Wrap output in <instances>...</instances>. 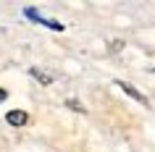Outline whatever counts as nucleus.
<instances>
[{
  "instance_id": "obj_1",
  "label": "nucleus",
  "mask_w": 155,
  "mask_h": 152,
  "mask_svg": "<svg viewBox=\"0 0 155 152\" xmlns=\"http://www.w3.org/2000/svg\"><path fill=\"white\" fill-rule=\"evenodd\" d=\"M29 73L40 81L42 87H50V84L55 81V73H53V71H45V68H37V66H32V68H29Z\"/></svg>"
},
{
  "instance_id": "obj_2",
  "label": "nucleus",
  "mask_w": 155,
  "mask_h": 152,
  "mask_svg": "<svg viewBox=\"0 0 155 152\" xmlns=\"http://www.w3.org/2000/svg\"><path fill=\"white\" fill-rule=\"evenodd\" d=\"M116 87H121V89H124V92H126V95H129V97H131V100H137V102H139V105H147V97H145V95H142V92H139V89H137V87H131L129 81H116Z\"/></svg>"
},
{
  "instance_id": "obj_3",
  "label": "nucleus",
  "mask_w": 155,
  "mask_h": 152,
  "mask_svg": "<svg viewBox=\"0 0 155 152\" xmlns=\"http://www.w3.org/2000/svg\"><path fill=\"white\" fill-rule=\"evenodd\" d=\"M5 121H8L11 126H24L26 121H29V115H26L24 110H11L8 115H5Z\"/></svg>"
},
{
  "instance_id": "obj_4",
  "label": "nucleus",
  "mask_w": 155,
  "mask_h": 152,
  "mask_svg": "<svg viewBox=\"0 0 155 152\" xmlns=\"http://www.w3.org/2000/svg\"><path fill=\"white\" fill-rule=\"evenodd\" d=\"M121 47H124V40H113L108 50H110V53H121Z\"/></svg>"
},
{
  "instance_id": "obj_5",
  "label": "nucleus",
  "mask_w": 155,
  "mask_h": 152,
  "mask_svg": "<svg viewBox=\"0 0 155 152\" xmlns=\"http://www.w3.org/2000/svg\"><path fill=\"white\" fill-rule=\"evenodd\" d=\"M68 108H71V110H84V108L76 102V100H68Z\"/></svg>"
},
{
  "instance_id": "obj_6",
  "label": "nucleus",
  "mask_w": 155,
  "mask_h": 152,
  "mask_svg": "<svg viewBox=\"0 0 155 152\" xmlns=\"http://www.w3.org/2000/svg\"><path fill=\"white\" fill-rule=\"evenodd\" d=\"M5 97H8V92H5V89H0V102H3Z\"/></svg>"
}]
</instances>
